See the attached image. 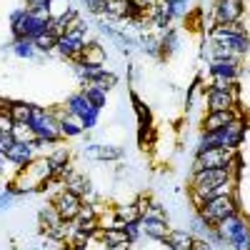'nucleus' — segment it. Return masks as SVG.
Wrapping results in <instances>:
<instances>
[{
    "label": "nucleus",
    "instance_id": "obj_7",
    "mask_svg": "<svg viewBox=\"0 0 250 250\" xmlns=\"http://www.w3.org/2000/svg\"><path fill=\"white\" fill-rule=\"evenodd\" d=\"M210 13L215 18V25L240 23V18L245 13V0H213Z\"/></svg>",
    "mask_w": 250,
    "mask_h": 250
},
{
    "label": "nucleus",
    "instance_id": "obj_35",
    "mask_svg": "<svg viewBox=\"0 0 250 250\" xmlns=\"http://www.w3.org/2000/svg\"><path fill=\"white\" fill-rule=\"evenodd\" d=\"M73 5H78V3H73V0H48V13H50V18H62Z\"/></svg>",
    "mask_w": 250,
    "mask_h": 250
},
{
    "label": "nucleus",
    "instance_id": "obj_10",
    "mask_svg": "<svg viewBox=\"0 0 250 250\" xmlns=\"http://www.w3.org/2000/svg\"><path fill=\"white\" fill-rule=\"evenodd\" d=\"M233 175L228 173V168H208V170H198V173H190V185L193 190H210L218 183H225L230 180Z\"/></svg>",
    "mask_w": 250,
    "mask_h": 250
},
{
    "label": "nucleus",
    "instance_id": "obj_5",
    "mask_svg": "<svg viewBox=\"0 0 250 250\" xmlns=\"http://www.w3.org/2000/svg\"><path fill=\"white\" fill-rule=\"evenodd\" d=\"M62 108H65L70 115H75V118L83 120V128H85V133L93 130L95 125L100 123V113H103V110H98L93 103L85 98V93H83V90L68 95V98H65V105H62Z\"/></svg>",
    "mask_w": 250,
    "mask_h": 250
},
{
    "label": "nucleus",
    "instance_id": "obj_34",
    "mask_svg": "<svg viewBox=\"0 0 250 250\" xmlns=\"http://www.w3.org/2000/svg\"><path fill=\"white\" fill-rule=\"evenodd\" d=\"M210 148H220V145H218V135L200 130L198 143H195V153H205V150H210Z\"/></svg>",
    "mask_w": 250,
    "mask_h": 250
},
{
    "label": "nucleus",
    "instance_id": "obj_39",
    "mask_svg": "<svg viewBox=\"0 0 250 250\" xmlns=\"http://www.w3.org/2000/svg\"><path fill=\"white\" fill-rule=\"evenodd\" d=\"M80 5H85V10L95 18H100L103 13H105V0H83Z\"/></svg>",
    "mask_w": 250,
    "mask_h": 250
},
{
    "label": "nucleus",
    "instance_id": "obj_44",
    "mask_svg": "<svg viewBox=\"0 0 250 250\" xmlns=\"http://www.w3.org/2000/svg\"><path fill=\"white\" fill-rule=\"evenodd\" d=\"M48 5V0H25V8L35 10V8H45Z\"/></svg>",
    "mask_w": 250,
    "mask_h": 250
},
{
    "label": "nucleus",
    "instance_id": "obj_23",
    "mask_svg": "<svg viewBox=\"0 0 250 250\" xmlns=\"http://www.w3.org/2000/svg\"><path fill=\"white\" fill-rule=\"evenodd\" d=\"M160 38V53H163V58H170L178 48H180V33L175 30V28H168L163 35H158Z\"/></svg>",
    "mask_w": 250,
    "mask_h": 250
},
{
    "label": "nucleus",
    "instance_id": "obj_30",
    "mask_svg": "<svg viewBox=\"0 0 250 250\" xmlns=\"http://www.w3.org/2000/svg\"><path fill=\"white\" fill-rule=\"evenodd\" d=\"M155 143H158V133H155L153 125H138V145H140V148L150 150Z\"/></svg>",
    "mask_w": 250,
    "mask_h": 250
},
{
    "label": "nucleus",
    "instance_id": "obj_43",
    "mask_svg": "<svg viewBox=\"0 0 250 250\" xmlns=\"http://www.w3.org/2000/svg\"><path fill=\"white\" fill-rule=\"evenodd\" d=\"M15 145V138H13V133H0V150L3 153H8L10 148Z\"/></svg>",
    "mask_w": 250,
    "mask_h": 250
},
{
    "label": "nucleus",
    "instance_id": "obj_41",
    "mask_svg": "<svg viewBox=\"0 0 250 250\" xmlns=\"http://www.w3.org/2000/svg\"><path fill=\"white\" fill-rule=\"evenodd\" d=\"M130 3L145 15V13H148V10H153V8H158V3H160V0H130Z\"/></svg>",
    "mask_w": 250,
    "mask_h": 250
},
{
    "label": "nucleus",
    "instance_id": "obj_17",
    "mask_svg": "<svg viewBox=\"0 0 250 250\" xmlns=\"http://www.w3.org/2000/svg\"><path fill=\"white\" fill-rule=\"evenodd\" d=\"M163 243H165L168 250H190L193 243H195V235L190 230H185V228H170L168 238H165Z\"/></svg>",
    "mask_w": 250,
    "mask_h": 250
},
{
    "label": "nucleus",
    "instance_id": "obj_47",
    "mask_svg": "<svg viewBox=\"0 0 250 250\" xmlns=\"http://www.w3.org/2000/svg\"><path fill=\"white\" fill-rule=\"evenodd\" d=\"M168 3H185V5H188L190 0H168Z\"/></svg>",
    "mask_w": 250,
    "mask_h": 250
},
{
    "label": "nucleus",
    "instance_id": "obj_12",
    "mask_svg": "<svg viewBox=\"0 0 250 250\" xmlns=\"http://www.w3.org/2000/svg\"><path fill=\"white\" fill-rule=\"evenodd\" d=\"M50 203L55 205V210H58V215H60L62 220H75L78 213H80V208H83V198L75 195V193H70V190L58 193Z\"/></svg>",
    "mask_w": 250,
    "mask_h": 250
},
{
    "label": "nucleus",
    "instance_id": "obj_36",
    "mask_svg": "<svg viewBox=\"0 0 250 250\" xmlns=\"http://www.w3.org/2000/svg\"><path fill=\"white\" fill-rule=\"evenodd\" d=\"M118 80H120V78H118L113 70H108V68H105V70H103V75H100V78L93 83V85H98V88H103L105 93H110V90L118 85Z\"/></svg>",
    "mask_w": 250,
    "mask_h": 250
},
{
    "label": "nucleus",
    "instance_id": "obj_20",
    "mask_svg": "<svg viewBox=\"0 0 250 250\" xmlns=\"http://www.w3.org/2000/svg\"><path fill=\"white\" fill-rule=\"evenodd\" d=\"M60 133H62V140H70V138H80L83 133H85V128H83V120L65 113V118L60 120Z\"/></svg>",
    "mask_w": 250,
    "mask_h": 250
},
{
    "label": "nucleus",
    "instance_id": "obj_21",
    "mask_svg": "<svg viewBox=\"0 0 250 250\" xmlns=\"http://www.w3.org/2000/svg\"><path fill=\"white\" fill-rule=\"evenodd\" d=\"M113 213H115V218H118V223H140V210H138V205H135V200L133 203H118L115 208H113Z\"/></svg>",
    "mask_w": 250,
    "mask_h": 250
},
{
    "label": "nucleus",
    "instance_id": "obj_24",
    "mask_svg": "<svg viewBox=\"0 0 250 250\" xmlns=\"http://www.w3.org/2000/svg\"><path fill=\"white\" fill-rule=\"evenodd\" d=\"M73 68H75V75L83 80V85L85 83H95L100 75H103V70H105V65H85V62H73Z\"/></svg>",
    "mask_w": 250,
    "mask_h": 250
},
{
    "label": "nucleus",
    "instance_id": "obj_6",
    "mask_svg": "<svg viewBox=\"0 0 250 250\" xmlns=\"http://www.w3.org/2000/svg\"><path fill=\"white\" fill-rule=\"evenodd\" d=\"M238 150L233 148H210L205 153H195L193 158V165H190V173H198V170H208V168H225L228 160H230Z\"/></svg>",
    "mask_w": 250,
    "mask_h": 250
},
{
    "label": "nucleus",
    "instance_id": "obj_1",
    "mask_svg": "<svg viewBox=\"0 0 250 250\" xmlns=\"http://www.w3.org/2000/svg\"><path fill=\"white\" fill-rule=\"evenodd\" d=\"M208 38L213 40V43L233 50L240 60H245L250 55V35L245 30L243 23H225V25H215L210 33H208Z\"/></svg>",
    "mask_w": 250,
    "mask_h": 250
},
{
    "label": "nucleus",
    "instance_id": "obj_31",
    "mask_svg": "<svg viewBox=\"0 0 250 250\" xmlns=\"http://www.w3.org/2000/svg\"><path fill=\"white\" fill-rule=\"evenodd\" d=\"M13 138H15V143H35V140H38V135H35V130H33L30 123H15Z\"/></svg>",
    "mask_w": 250,
    "mask_h": 250
},
{
    "label": "nucleus",
    "instance_id": "obj_3",
    "mask_svg": "<svg viewBox=\"0 0 250 250\" xmlns=\"http://www.w3.org/2000/svg\"><path fill=\"white\" fill-rule=\"evenodd\" d=\"M208 225L215 228L218 223H223L225 218H230L235 213H240V198L238 195H225V198H213L208 200L200 210H195Z\"/></svg>",
    "mask_w": 250,
    "mask_h": 250
},
{
    "label": "nucleus",
    "instance_id": "obj_19",
    "mask_svg": "<svg viewBox=\"0 0 250 250\" xmlns=\"http://www.w3.org/2000/svg\"><path fill=\"white\" fill-rule=\"evenodd\" d=\"M140 230L145 238H153V240H165L170 233V223H163V220H148V218H140Z\"/></svg>",
    "mask_w": 250,
    "mask_h": 250
},
{
    "label": "nucleus",
    "instance_id": "obj_14",
    "mask_svg": "<svg viewBox=\"0 0 250 250\" xmlns=\"http://www.w3.org/2000/svg\"><path fill=\"white\" fill-rule=\"evenodd\" d=\"M65 190L80 195L85 203H95V200H93V198H95V193H93V180H90L88 175L78 173V170H73V173L65 178Z\"/></svg>",
    "mask_w": 250,
    "mask_h": 250
},
{
    "label": "nucleus",
    "instance_id": "obj_11",
    "mask_svg": "<svg viewBox=\"0 0 250 250\" xmlns=\"http://www.w3.org/2000/svg\"><path fill=\"white\" fill-rule=\"evenodd\" d=\"M83 155L90 160H98V163H118L123 160L125 153L120 145H113V143H88V145H83Z\"/></svg>",
    "mask_w": 250,
    "mask_h": 250
},
{
    "label": "nucleus",
    "instance_id": "obj_22",
    "mask_svg": "<svg viewBox=\"0 0 250 250\" xmlns=\"http://www.w3.org/2000/svg\"><path fill=\"white\" fill-rule=\"evenodd\" d=\"M38 220H40V230H43L45 235L53 230V228H58L60 223H62V218L58 215V210H55V205L50 203V205H45L43 210L38 213Z\"/></svg>",
    "mask_w": 250,
    "mask_h": 250
},
{
    "label": "nucleus",
    "instance_id": "obj_18",
    "mask_svg": "<svg viewBox=\"0 0 250 250\" xmlns=\"http://www.w3.org/2000/svg\"><path fill=\"white\" fill-rule=\"evenodd\" d=\"M105 60H108L105 45L98 43V40H88L85 50H83V55H80V62H85V65H105Z\"/></svg>",
    "mask_w": 250,
    "mask_h": 250
},
{
    "label": "nucleus",
    "instance_id": "obj_9",
    "mask_svg": "<svg viewBox=\"0 0 250 250\" xmlns=\"http://www.w3.org/2000/svg\"><path fill=\"white\" fill-rule=\"evenodd\" d=\"M245 133H248L245 118H233L223 130L215 133V135H218V145H220V148H233V150H238L240 145H243V140H245Z\"/></svg>",
    "mask_w": 250,
    "mask_h": 250
},
{
    "label": "nucleus",
    "instance_id": "obj_46",
    "mask_svg": "<svg viewBox=\"0 0 250 250\" xmlns=\"http://www.w3.org/2000/svg\"><path fill=\"white\" fill-rule=\"evenodd\" d=\"M3 163H5V153L0 150V168H3Z\"/></svg>",
    "mask_w": 250,
    "mask_h": 250
},
{
    "label": "nucleus",
    "instance_id": "obj_13",
    "mask_svg": "<svg viewBox=\"0 0 250 250\" xmlns=\"http://www.w3.org/2000/svg\"><path fill=\"white\" fill-rule=\"evenodd\" d=\"M35 158H40V155H38V150H35L33 143H15L13 148L5 153V163H10L15 170L28 168Z\"/></svg>",
    "mask_w": 250,
    "mask_h": 250
},
{
    "label": "nucleus",
    "instance_id": "obj_38",
    "mask_svg": "<svg viewBox=\"0 0 250 250\" xmlns=\"http://www.w3.org/2000/svg\"><path fill=\"white\" fill-rule=\"evenodd\" d=\"M238 85V80H225V78H210L208 90H233Z\"/></svg>",
    "mask_w": 250,
    "mask_h": 250
},
{
    "label": "nucleus",
    "instance_id": "obj_48",
    "mask_svg": "<svg viewBox=\"0 0 250 250\" xmlns=\"http://www.w3.org/2000/svg\"><path fill=\"white\" fill-rule=\"evenodd\" d=\"M248 250H250V240H248Z\"/></svg>",
    "mask_w": 250,
    "mask_h": 250
},
{
    "label": "nucleus",
    "instance_id": "obj_33",
    "mask_svg": "<svg viewBox=\"0 0 250 250\" xmlns=\"http://www.w3.org/2000/svg\"><path fill=\"white\" fill-rule=\"evenodd\" d=\"M143 218H148V220H163V223H170V215H168V210H165V205H163V203H158V200H150V205L145 208Z\"/></svg>",
    "mask_w": 250,
    "mask_h": 250
},
{
    "label": "nucleus",
    "instance_id": "obj_27",
    "mask_svg": "<svg viewBox=\"0 0 250 250\" xmlns=\"http://www.w3.org/2000/svg\"><path fill=\"white\" fill-rule=\"evenodd\" d=\"M83 93H85V98L93 103L98 110H103L108 105V93L103 88H98V85H93V83H85V85H83Z\"/></svg>",
    "mask_w": 250,
    "mask_h": 250
},
{
    "label": "nucleus",
    "instance_id": "obj_15",
    "mask_svg": "<svg viewBox=\"0 0 250 250\" xmlns=\"http://www.w3.org/2000/svg\"><path fill=\"white\" fill-rule=\"evenodd\" d=\"M208 73H210V78L238 80L240 73H243V62H238V60H213V62H208Z\"/></svg>",
    "mask_w": 250,
    "mask_h": 250
},
{
    "label": "nucleus",
    "instance_id": "obj_40",
    "mask_svg": "<svg viewBox=\"0 0 250 250\" xmlns=\"http://www.w3.org/2000/svg\"><path fill=\"white\" fill-rule=\"evenodd\" d=\"M15 128V120L10 113H0V133H13Z\"/></svg>",
    "mask_w": 250,
    "mask_h": 250
},
{
    "label": "nucleus",
    "instance_id": "obj_8",
    "mask_svg": "<svg viewBox=\"0 0 250 250\" xmlns=\"http://www.w3.org/2000/svg\"><path fill=\"white\" fill-rule=\"evenodd\" d=\"M238 105H240V88L238 85L233 90H208L205 88V108H208V113L235 110Z\"/></svg>",
    "mask_w": 250,
    "mask_h": 250
},
{
    "label": "nucleus",
    "instance_id": "obj_4",
    "mask_svg": "<svg viewBox=\"0 0 250 250\" xmlns=\"http://www.w3.org/2000/svg\"><path fill=\"white\" fill-rule=\"evenodd\" d=\"M30 125L38 138H43L48 143H62V133H60V120L53 115L50 108H43V105H35L33 108V115H30Z\"/></svg>",
    "mask_w": 250,
    "mask_h": 250
},
{
    "label": "nucleus",
    "instance_id": "obj_28",
    "mask_svg": "<svg viewBox=\"0 0 250 250\" xmlns=\"http://www.w3.org/2000/svg\"><path fill=\"white\" fill-rule=\"evenodd\" d=\"M33 103H25V100H13L10 105V115L15 123H30V115H33Z\"/></svg>",
    "mask_w": 250,
    "mask_h": 250
},
{
    "label": "nucleus",
    "instance_id": "obj_26",
    "mask_svg": "<svg viewBox=\"0 0 250 250\" xmlns=\"http://www.w3.org/2000/svg\"><path fill=\"white\" fill-rule=\"evenodd\" d=\"M128 8H130V0H105V13L103 15L110 20H125Z\"/></svg>",
    "mask_w": 250,
    "mask_h": 250
},
{
    "label": "nucleus",
    "instance_id": "obj_45",
    "mask_svg": "<svg viewBox=\"0 0 250 250\" xmlns=\"http://www.w3.org/2000/svg\"><path fill=\"white\" fill-rule=\"evenodd\" d=\"M110 250H130V243H118V245H110Z\"/></svg>",
    "mask_w": 250,
    "mask_h": 250
},
{
    "label": "nucleus",
    "instance_id": "obj_32",
    "mask_svg": "<svg viewBox=\"0 0 250 250\" xmlns=\"http://www.w3.org/2000/svg\"><path fill=\"white\" fill-rule=\"evenodd\" d=\"M48 158H50V163L55 165H68L70 163V148L68 145H62V143H55L53 148H50V153H48Z\"/></svg>",
    "mask_w": 250,
    "mask_h": 250
},
{
    "label": "nucleus",
    "instance_id": "obj_42",
    "mask_svg": "<svg viewBox=\"0 0 250 250\" xmlns=\"http://www.w3.org/2000/svg\"><path fill=\"white\" fill-rule=\"evenodd\" d=\"M13 190H10V188H5V190L3 193H0V213H3V210H8V208L13 205Z\"/></svg>",
    "mask_w": 250,
    "mask_h": 250
},
{
    "label": "nucleus",
    "instance_id": "obj_25",
    "mask_svg": "<svg viewBox=\"0 0 250 250\" xmlns=\"http://www.w3.org/2000/svg\"><path fill=\"white\" fill-rule=\"evenodd\" d=\"M10 50H13V55L23 58V60L38 58V50H35V45H33V40H28V38H13Z\"/></svg>",
    "mask_w": 250,
    "mask_h": 250
},
{
    "label": "nucleus",
    "instance_id": "obj_16",
    "mask_svg": "<svg viewBox=\"0 0 250 250\" xmlns=\"http://www.w3.org/2000/svg\"><path fill=\"white\" fill-rule=\"evenodd\" d=\"M233 118H235V110H215V113H205L203 120H200V130H205V133H218V130H223Z\"/></svg>",
    "mask_w": 250,
    "mask_h": 250
},
{
    "label": "nucleus",
    "instance_id": "obj_29",
    "mask_svg": "<svg viewBox=\"0 0 250 250\" xmlns=\"http://www.w3.org/2000/svg\"><path fill=\"white\" fill-rule=\"evenodd\" d=\"M33 45L38 50V55H48V53H55V45H58V38L50 35L48 30L45 33H40L35 40H33Z\"/></svg>",
    "mask_w": 250,
    "mask_h": 250
},
{
    "label": "nucleus",
    "instance_id": "obj_2",
    "mask_svg": "<svg viewBox=\"0 0 250 250\" xmlns=\"http://www.w3.org/2000/svg\"><path fill=\"white\" fill-rule=\"evenodd\" d=\"M218 238L230 248V250H248V240H250V218H245L243 213H235L230 218H225L223 223L215 225Z\"/></svg>",
    "mask_w": 250,
    "mask_h": 250
},
{
    "label": "nucleus",
    "instance_id": "obj_37",
    "mask_svg": "<svg viewBox=\"0 0 250 250\" xmlns=\"http://www.w3.org/2000/svg\"><path fill=\"white\" fill-rule=\"evenodd\" d=\"M123 230H125V238H128V243H130V245H133V243H138V240H140V235H143L140 223H125V225H123Z\"/></svg>",
    "mask_w": 250,
    "mask_h": 250
}]
</instances>
